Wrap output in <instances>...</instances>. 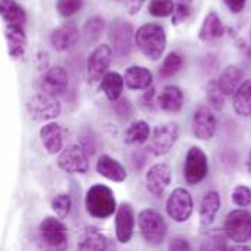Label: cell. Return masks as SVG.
<instances>
[{
	"label": "cell",
	"instance_id": "obj_1",
	"mask_svg": "<svg viewBox=\"0 0 251 251\" xmlns=\"http://www.w3.org/2000/svg\"><path fill=\"white\" fill-rule=\"evenodd\" d=\"M37 246L41 251H66L69 247V234L60 219L47 216L41 221L37 232Z\"/></svg>",
	"mask_w": 251,
	"mask_h": 251
},
{
	"label": "cell",
	"instance_id": "obj_2",
	"mask_svg": "<svg viewBox=\"0 0 251 251\" xmlns=\"http://www.w3.org/2000/svg\"><path fill=\"white\" fill-rule=\"evenodd\" d=\"M134 41L142 54L151 60H159L167 47V35L161 25L145 24L134 34Z\"/></svg>",
	"mask_w": 251,
	"mask_h": 251
},
{
	"label": "cell",
	"instance_id": "obj_3",
	"mask_svg": "<svg viewBox=\"0 0 251 251\" xmlns=\"http://www.w3.org/2000/svg\"><path fill=\"white\" fill-rule=\"evenodd\" d=\"M86 212L95 219H107L117 210V201L113 190L104 184H95L85 196Z\"/></svg>",
	"mask_w": 251,
	"mask_h": 251
},
{
	"label": "cell",
	"instance_id": "obj_4",
	"mask_svg": "<svg viewBox=\"0 0 251 251\" xmlns=\"http://www.w3.org/2000/svg\"><path fill=\"white\" fill-rule=\"evenodd\" d=\"M137 224L143 240L149 244L158 246L167 237V222L164 216L153 209H143L137 216Z\"/></svg>",
	"mask_w": 251,
	"mask_h": 251
},
{
	"label": "cell",
	"instance_id": "obj_5",
	"mask_svg": "<svg viewBox=\"0 0 251 251\" xmlns=\"http://www.w3.org/2000/svg\"><path fill=\"white\" fill-rule=\"evenodd\" d=\"M224 232L228 240L244 244L251 240V213L246 209L231 210L224 222Z\"/></svg>",
	"mask_w": 251,
	"mask_h": 251
},
{
	"label": "cell",
	"instance_id": "obj_6",
	"mask_svg": "<svg viewBox=\"0 0 251 251\" xmlns=\"http://www.w3.org/2000/svg\"><path fill=\"white\" fill-rule=\"evenodd\" d=\"M209 173L207 155L199 146H191L188 149L184 161V178L190 186L200 184Z\"/></svg>",
	"mask_w": 251,
	"mask_h": 251
},
{
	"label": "cell",
	"instance_id": "obj_7",
	"mask_svg": "<svg viewBox=\"0 0 251 251\" xmlns=\"http://www.w3.org/2000/svg\"><path fill=\"white\" fill-rule=\"evenodd\" d=\"M108 38L113 56L119 59L127 57L133 46V26L123 19H116L110 26Z\"/></svg>",
	"mask_w": 251,
	"mask_h": 251
},
{
	"label": "cell",
	"instance_id": "obj_8",
	"mask_svg": "<svg viewBox=\"0 0 251 251\" xmlns=\"http://www.w3.org/2000/svg\"><path fill=\"white\" fill-rule=\"evenodd\" d=\"M57 165L69 174H85L89 168V156L82 146L69 145L59 153Z\"/></svg>",
	"mask_w": 251,
	"mask_h": 251
},
{
	"label": "cell",
	"instance_id": "obj_9",
	"mask_svg": "<svg viewBox=\"0 0 251 251\" xmlns=\"http://www.w3.org/2000/svg\"><path fill=\"white\" fill-rule=\"evenodd\" d=\"M167 213L174 222H187L193 213V199L186 188H176L167 199Z\"/></svg>",
	"mask_w": 251,
	"mask_h": 251
},
{
	"label": "cell",
	"instance_id": "obj_10",
	"mask_svg": "<svg viewBox=\"0 0 251 251\" xmlns=\"http://www.w3.org/2000/svg\"><path fill=\"white\" fill-rule=\"evenodd\" d=\"M26 111L34 120L44 122V120L56 119L60 114L62 107H60V102L54 97L38 94V95H34L26 102Z\"/></svg>",
	"mask_w": 251,
	"mask_h": 251
},
{
	"label": "cell",
	"instance_id": "obj_11",
	"mask_svg": "<svg viewBox=\"0 0 251 251\" xmlns=\"http://www.w3.org/2000/svg\"><path fill=\"white\" fill-rule=\"evenodd\" d=\"M113 60V50L108 44H101L95 47L86 60V75L89 82L100 80L108 70Z\"/></svg>",
	"mask_w": 251,
	"mask_h": 251
},
{
	"label": "cell",
	"instance_id": "obj_12",
	"mask_svg": "<svg viewBox=\"0 0 251 251\" xmlns=\"http://www.w3.org/2000/svg\"><path fill=\"white\" fill-rule=\"evenodd\" d=\"M180 130L178 126L176 123H167V125L158 126L153 133H152V139H151V151L153 155L156 156H162L167 155L173 146L176 145L177 139H178Z\"/></svg>",
	"mask_w": 251,
	"mask_h": 251
},
{
	"label": "cell",
	"instance_id": "obj_13",
	"mask_svg": "<svg viewBox=\"0 0 251 251\" xmlns=\"http://www.w3.org/2000/svg\"><path fill=\"white\" fill-rule=\"evenodd\" d=\"M173 180V170L168 164H155L145 176V184L151 194L161 197Z\"/></svg>",
	"mask_w": 251,
	"mask_h": 251
},
{
	"label": "cell",
	"instance_id": "obj_14",
	"mask_svg": "<svg viewBox=\"0 0 251 251\" xmlns=\"http://www.w3.org/2000/svg\"><path fill=\"white\" fill-rule=\"evenodd\" d=\"M67 86H69V75L60 66L46 70L43 73V76L40 77L41 92L46 95L54 97V98L64 94Z\"/></svg>",
	"mask_w": 251,
	"mask_h": 251
},
{
	"label": "cell",
	"instance_id": "obj_15",
	"mask_svg": "<svg viewBox=\"0 0 251 251\" xmlns=\"http://www.w3.org/2000/svg\"><path fill=\"white\" fill-rule=\"evenodd\" d=\"M193 133L200 140H210L216 133V117L210 107L201 105L193 114Z\"/></svg>",
	"mask_w": 251,
	"mask_h": 251
},
{
	"label": "cell",
	"instance_id": "obj_16",
	"mask_svg": "<svg viewBox=\"0 0 251 251\" xmlns=\"http://www.w3.org/2000/svg\"><path fill=\"white\" fill-rule=\"evenodd\" d=\"M116 237L122 244H127L134 231V210L130 203H122L116 210Z\"/></svg>",
	"mask_w": 251,
	"mask_h": 251
},
{
	"label": "cell",
	"instance_id": "obj_17",
	"mask_svg": "<svg viewBox=\"0 0 251 251\" xmlns=\"http://www.w3.org/2000/svg\"><path fill=\"white\" fill-rule=\"evenodd\" d=\"M108 247V238L98 228L86 226L77 238L76 251H107Z\"/></svg>",
	"mask_w": 251,
	"mask_h": 251
},
{
	"label": "cell",
	"instance_id": "obj_18",
	"mask_svg": "<svg viewBox=\"0 0 251 251\" xmlns=\"http://www.w3.org/2000/svg\"><path fill=\"white\" fill-rule=\"evenodd\" d=\"M158 108H161L165 113H180L184 105V94L183 91L176 85H167L162 88V91L158 94Z\"/></svg>",
	"mask_w": 251,
	"mask_h": 251
},
{
	"label": "cell",
	"instance_id": "obj_19",
	"mask_svg": "<svg viewBox=\"0 0 251 251\" xmlns=\"http://www.w3.org/2000/svg\"><path fill=\"white\" fill-rule=\"evenodd\" d=\"M79 40V29L73 22L63 24L51 32L50 41L57 51H67L76 46Z\"/></svg>",
	"mask_w": 251,
	"mask_h": 251
},
{
	"label": "cell",
	"instance_id": "obj_20",
	"mask_svg": "<svg viewBox=\"0 0 251 251\" xmlns=\"http://www.w3.org/2000/svg\"><path fill=\"white\" fill-rule=\"evenodd\" d=\"M219 209H221L219 193L215 190L204 193V196L201 197V201H200V209H199V218H200L201 228H209L213 224Z\"/></svg>",
	"mask_w": 251,
	"mask_h": 251
},
{
	"label": "cell",
	"instance_id": "obj_21",
	"mask_svg": "<svg viewBox=\"0 0 251 251\" xmlns=\"http://www.w3.org/2000/svg\"><path fill=\"white\" fill-rule=\"evenodd\" d=\"M97 173L102 176L104 178L114 181V183H123L127 178L126 168L110 155H101L97 161Z\"/></svg>",
	"mask_w": 251,
	"mask_h": 251
},
{
	"label": "cell",
	"instance_id": "obj_22",
	"mask_svg": "<svg viewBox=\"0 0 251 251\" xmlns=\"http://www.w3.org/2000/svg\"><path fill=\"white\" fill-rule=\"evenodd\" d=\"M125 83L127 85L128 89H134V91H146L152 86V72L146 67L142 66H131L126 70Z\"/></svg>",
	"mask_w": 251,
	"mask_h": 251
},
{
	"label": "cell",
	"instance_id": "obj_23",
	"mask_svg": "<svg viewBox=\"0 0 251 251\" xmlns=\"http://www.w3.org/2000/svg\"><path fill=\"white\" fill-rule=\"evenodd\" d=\"M0 16L6 26H25L26 13L16 0H0Z\"/></svg>",
	"mask_w": 251,
	"mask_h": 251
},
{
	"label": "cell",
	"instance_id": "obj_24",
	"mask_svg": "<svg viewBox=\"0 0 251 251\" xmlns=\"http://www.w3.org/2000/svg\"><path fill=\"white\" fill-rule=\"evenodd\" d=\"M6 41L9 54L13 59H19L26 50V35L24 26H6Z\"/></svg>",
	"mask_w": 251,
	"mask_h": 251
},
{
	"label": "cell",
	"instance_id": "obj_25",
	"mask_svg": "<svg viewBox=\"0 0 251 251\" xmlns=\"http://www.w3.org/2000/svg\"><path fill=\"white\" fill-rule=\"evenodd\" d=\"M243 77H244L243 70L238 66L231 64L221 73V76L218 79V85H219V88H221V91L224 92L225 97L226 95H234V92L243 83Z\"/></svg>",
	"mask_w": 251,
	"mask_h": 251
},
{
	"label": "cell",
	"instance_id": "obj_26",
	"mask_svg": "<svg viewBox=\"0 0 251 251\" xmlns=\"http://www.w3.org/2000/svg\"><path fill=\"white\" fill-rule=\"evenodd\" d=\"M40 137L49 153H59L63 149L62 127L57 123H49L40 130Z\"/></svg>",
	"mask_w": 251,
	"mask_h": 251
},
{
	"label": "cell",
	"instance_id": "obj_27",
	"mask_svg": "<svg viewBox=\"0 0 251 251\" xmlns=\"http://www.w3.org/2000/svg\"><path fill=\"white\" fill-rule=\"evenodd\" d=\"M224 34H225V26H224L221 18L215 12H210L209 15H206V18L201 24L200 32H199V40L207 43V41L221 38Z\"/></svg>",
	"mask_w": 251,
	"mask_h": 251
},
{
	"label": "cell",
	"instance_id": "obj_28",
	"mask_svg": "<svg viewBox=\"0 0 251 251\" xmlns=\"http://www.w3.org/2000/svg\"><path fill=\"white\" fill-rule=\"evenodd\" d=\"M123 86H125V79L117 72H107L101 77L100 88L111 102H116L117 100H120L122 92H123Z\"/></svg>",
	"mask_w": 251,
	"mask_h": 251
},
{
	"label": "cell",
	"instance_id": "obj_29",
	"mask_svg": "<svg viewBox=\"0 0 251 251\" xmlns=\"http://www.w3.org/2000/svg\"><path fill=\"white\" fill-rule=\"evenodd\" d=\"M232 97L235 113L241 117H251V79L244 80Z\"/></svg>",
	"mask_w": 251,
	"mask_h": 251
},
{
	"label": "cell",
	"instance_id": "obj_30",
	"mask_svg": "<svg viewBox=\"0 0 251 251\" xmlns=\"http://www.w3.org/2000/svg\"><path fill=\"white\" fill-rule=\"evenodd\" d=\"M149 134H151L149 125L143 120H137L127 127L125 133V142L127 145H142L149 139Z\"/></svg>",
	"mask_w": 251,
	"mask_h": 251
},
{
	"label": "cell",
	"instance_id": "obj_31",
	"mask_svg": "<svg viewBox=\"0 0 251 251\" xmlns=\"http://www.w3.org/2000/svg\"><path fill=\"white\" fill-rule=\"evenodd\" d=\"M104 26H105L104 18H101V16H92V18H89L85 22L83 28H82L83 41L86 44H95L100 40V37H101V34L104 31Z\"/></svg>",
	"mask_w": 251,
	"mask_h": 251
},
{
	"label": "cell",
	"instance_id": "obj_32",
	"mask_svg": "<svg viewBox=\"0 0 251 251\" xmlns=\"http://www.w3.org/2000/svg\"><path fill=\"white\" fill-rule=\"evenodd\" d=\"M228 238L225 232L215 229L210 231L201 243L200 251H228Z\"/></svg>",
	"mask_w": 251,
	"mask_h": 251
},
{
	"label": "cell",
	"instance_id": "obj_33",
	"mask_svg": "<svg viewBox=\"0 0 251 251\" xmlns=\"http://www.w3.org/2000/svg\"><path fill=\"white\" fill-rule=\"evenodd\" d=\"M183 63H184V60H183V57L178 53H176V51L170 53L164 59V62H162L161 67H159V76L162 79H168V77L174 76L177 72L181 70Z\"/></svg>",
	"mask_w": 251,
	"mask_h": 251
},
{
	"label": "cell",
	"instance_id": "obj_34",
	"mask_svg": "<svg viewBox=\"0 0 251 251\" xmlns=\"http://www.w3.org/2000/svg\"><path fill=\"white\" fill-rule=\"evenodd\" d=\"M206 100L209 102V107L213 110H222L225 105V95L221 91L218 80H210L206 85Z\"/></svg>",
	"mask_w": 251,
	"mask_h": 251
},
{
	"label": "cell",
	"instance_id": "obj_35",
	"mask_svg": "<svg viewBox=\"0 0 251 251\" xmlns=\"http://www.w3.org/2000/svg\"><path fill=\"white\" fill-rule=\"evenodd\" d=\"M194 9V0H176L173 12V25H180L191 16Z\"/></svg>",
	"mask_w": 251,
	"mask_h": 251
},
{
	"label": "cell",
	"instance_id": "obj_36",
	"mask_svg": "<svg viewBox=\"0 0 251 251\" xmlns=\"http://www.w3.org/2000/svg\"><path fill=\"white\" fill-rule=\"evenodd\" d=\"M174 1L173 0H152L149 3V13L155 18H165L173 15Z\"/></svg>",
	"mask_w": 251,
	"mask_h": 251
},
{
	"label": "cell",
	"instance_id": "obj_37",
	"mask_svg": "<svg viewBox=\"0 0 251 251\" xmlns=\"http://www.w3.org/2000/svg\"><path fill=\"white\" fill-rule=\"evenodd\" d=\"M51 209L54 210V213L60 219L67 218V215L72 210V199H70V196L69 194H57L51 200Z\"/></svg>",
	"mask_w": 251,
	"mask_h": 251
},
{
	"label": "cell",
	"instance_id": "obj_38",
	"mask_svg": "<svg viewBox=\"0 0 251 251\" xmlns=\"http://www.w3.org/2000/svg\"><path fill=\"white\" fill-rule=\"evenodd\" d=\"M232 203L238 207H247L251 204V188L237 186L232 190Z\"/></svg>",
	"mask_w": 251,
	"mask_h": 251
},
{
	"label": "cell",
	"instance_id": "obj_39",
	"mask_svg": "<svg viewBox=\"0 0 251 251\" xmlns=\"http://www.w3.org/2000/svg\"><path fill=\"white\" fill-rule=\"evenodd\" d=\"M82 0H59L57 1V12L63 18H69L82 9Z\"/></svg>",
	"mask_w": 251,
	"mask_h": 251
},
{
	"label": "cell",
	"instance_id": "obj_40",
	"mask_svg": "<svg viewBox=\"0 0 251 251\" xmlns=\"http://www.w3.org/2000/svg\"><path fill=\"white\" fill-rule=\"evenodd\" d=\"M156 98H158L156 89L151 86L149 89H146L145 95L142 97V104H143V107H145L148 111H155V110L158 108V101H156Z\"/></svg>",
	"mask_w": 251,
	"mask_h": 251
},
{
	"label": "cell",
	"instance_id": "obj_41",
	"mask_svg": "<svg viewBox=\"0 0 251 251\" xmlns=\"http://www.w3.org/2000/svg\"><path fill=\"white\" fill-rule=\"evenodd\" d=\"M168 251H191V247L183 238H173L168 244Z\"/></svg>",
	"mask_w": 251,
	"mask_h": 251
},
{
	"label": "cell",
	"instance_id": "obj_42",
	"mask_svg": "<svg viewBox=\"0 0 251 251\" xmlns=\"http://www.w3.org/2000/svg\"><path fill=\"white\" fill-rule=\"evenodd\" d=\"M116 110H117V113H119L120 116L128 117L130 113H131V105H130L128 100H126V98L117 100V101H116Z\"/></svg>",
	"mask_w": 251,
	"mask_h": 251
},
{
	"label": "cell",
	"instance_id": "obj_43",
	"mask_svg": "<svg viewBox=\"0 0 251 251\" xmlns=\"http://www.w3.org/2000/svg\"><path fill=\"white\" fill-rule=\"evenodd\" d=\"M224 1L228 6V9L231 12H234V13L243 12L244 7H246V3H247V0H224Z\"/></svg>",
	"mask_w": 251,
	"mask_h": 251
},
{
	"label": "cell",
	"instance_id": "obj_44",
	"mask_svg": "<svg viewBox=\"0 0 251 251\" xmlns=\"http://www.w3.org/2000/svg\"><path fill=\"white\" fill-rule=\"evenodd\" d=\"M143 1H145V0H127L128 13H130V15H136V13L140 10V7H142Z\"/></svg>",
	"mask_w": 251,
	"mask_h": 251
},
{
	"label": "cell",
	"instance_id": "obj_45",
	"mask_svg": "<svg viewBox=\"0 0 251 251\" xmlns=\"http://www.w3.org/2000/svg\"><path fill=\"white\" fill-rule=\"evenodd\" d=\"M228 251H251L250 247L244 246V244H238V246H231L228 247Z\"/></svg>",
	"mask_w": 251,
	"mask_h": 251
},
{
	"label": "cell",
	"instance_id": "obj_46",
	"mask_svg": "<svg viewBox=\"0 0 251 251\" xmlns=\"http://www.w3.org/2000/svg\"><path fill=\"white\" fill-rule=\"evenodd\" d=\"M247 170H249V173L251 174V152H250V156H249V161H247Z\"/></svg>",
	"mask_w": 251,
	"mask_h": 251
}]
</instances>
